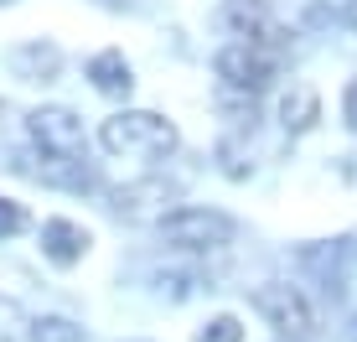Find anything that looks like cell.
<instances>
[{
  "mask_svg": "<svg viewBox=\"0 0 357 342\" xmlns=\"http://www.w3.org/2000/svg\"><path fill=\"white\" fill-rule=\"evenodd\" d=\"M98 140H104V151H114V156H171L181 135H176V125H171L166 114H155V109H119V114L104 119Z\"/></svg>",
  "mask_w": 357,
  "mask_h": 342,
  "instance_id": "cell-1",
  "label": "cell"
},
{
  "mask_svg": "<svg viewBox=\"0 0 357 342\" xmlns=\"http://www.w3.org/2000/svg\"><path fill=\"white\" fill-rule=\"evenodd\" d=\"M218 21H223V31L238 47H254V52H264V57H280L290 47V27L264 0H228V6L218 10Z\"/></svg>",
  "mask_w": 357,
  "mask_h": 342,
  "instance_id": "cell-2",
  "label": "cell"
},
{
  "mask_svg": "<svg viewBox=\"0 0 357 342\" xmlns=\"http://www.w3.org/2000/svg\"><path fill=\"white\" fill-rule=\"evenodd\" d=\"M254 311L264 316L275 332H285L290 342H301V337H311L316 327V306L301 296V285H290V280H264L259 290H254Z\"/></svg>",
  "mask_w": 357,
  "mask_h": 342,
  "instance_id": "cell-3",
  "label": "cell"
},
{
  "mask_svg": "<svg viewBox=\"0 0 357 342\" xmlns=\"http://www.w3.org/2000/svg\"><path fill=\"white\" fill-rule=\"evenodd\" d=\"M161 234L181 249H223L233 244V218L213 213V207H176L161 218Z\"/></svg>",
  "mask_w": 357,
  "mask_h": 342,
  "instance_id": "cell-4",
  "label": "cell"
},
{
  "mask_svg": "<svg viewBox=\"0 0 357 342\" xmlns=\"http://www.w3.org/2000/svg\"><path fill=\"white\" fill-rule=\"evenodd\" d=\"M301 265H305V275H316V285H321L331 301H342V296H347V285H352V270H357V239L305 244Z\"/></svg>",
  "mask_w": 357,
  "mask_h": 342,
  "instance_id": "cell-5",
  "label": "cell"
},
{
  "mask_svg": "<svg viewBox=\"0 0 357 342\" xmlns=\"http://www.w3.org/2000/svg\"><path fill=\"white\" fill-rule=\"evenodd\" d=\"M26 130L31 140L42 145V156H68V161H83L89 156V140H83V125L73 109H31L26 114Z\"/></svg>",
  "mask_w": 357,
  "mask_h": 342,
  "instance_id": "cell-6",
  "label": "cell"
},
{
  "mask_svg": "<svg viewBox=\"0 0 357 342\" xmlns=\"http://www.w3.org/2000/svg\"><path fill=\"white\" fill-rule=\"evenodd\" d=\"M213 68H218V78H223V89H233V94H259L264 83L275 78V57L254 52V47H238V42H228L223 52L213 57Z\"/></svg>",
  "mask_w": 357,
  "mask_h": 342,
  "instance_id": "cell-7",
  "label": "cell"
},
{
  "mask_svg": "<svg viewBox=\"0 0 357 342\" xmlns=\"http://www.w3.org/2000/svg\"><path fill=\"white\" fill-rule=\"evenodd\" d=\"M171 202H176V187H171V181H161V177L130 181V187H119V198H114V207L130 218V223H161Z\"/></svg>",
  "mask_w": 357,
  "mask_h": 342,
  "instance_id": "cell-8",
  "label": "cell"
},
{
  "mask_svg": "<svg viewBox=\"0 0 357 342\" xmlns=\"http://www.w3.org/2000/svg\"><path fill=\"white\" fill-rule=\"evenodd\" d=\"M42 254L52 265H78L83 254H89V228H78L73 218H47L42 223Z\"/></svg>",
  "mask_w": 357,
  "mask_h": 342,
  "instance_id": "cell-9",
  "label": "cell"
},
{
  "mask_svg": "<svg viewBox=\"0 0 357 342\" xmlns=\"http://www.w3.org/2000/svg\"><path fill=\"white\" fill-rule=\"evenodd\" d=\"M21 171H31L36 181H52V187H89V166L68 161V156H21Z\"/></svg>",
  "mask_w": 357,
  "mask_h": 342,
  "instance_id": "cell-10",
  "label": "cell"
},
{
  "mask_svg": "<svg viewBox=\"0 0 357 342\" xmlns=\"http://www.w3.org/2000/svg\"><path fill=\"white\" fill-rule=\"evenodd\" d=\"M316 119H321V99H316V89H311V83H290V94L280 99V125L301 135V130H311Z\"/></svg>",
  "mask_w": 357,
  "mask_h": 342,
  "instance_id": "cell-11",
  "label": "cell"
},
{
  "mask_svg": "<svg viewBox=\"0 0 357 342\" xmlns=\"http://www.w3.org/2000/svg\"><path fill=\"white\" fill-rule=\"evenodd\" d=\"M89 78H93V89L98 94H109V99H125L130 94V63H125V52H114V47H109V52H98L93 63H89Z\"/></svg>",
  "mask_w": 357,
  "mask_h": 342,
  "instance_id": "cell-12",
  "label": "cell"
},
{
  "mask_svg": "<svg viewBox=\"0 0 357 342\" xmlns=\"http://www.w3.org/2000/svg\"><path fill=\"white\" fill-rule=\"evenodd\" d=\"M16 73H26V78L36 83H47V78H57V68H63V57H57V47L52 42H26V47H16Z\"/></svg>",
  "mask_w": 357,
  "mask_h": 342,
  "instance_id": "cell-13",
  "label": "cell"
},
{
  "mask_svg": "<svg viewBox=\"0 0 357 342\" xmlns=\"http://www.w3.org/2000/svg\"><path fill=\"white\" fill-rule=\"evenodd\" d=\"M26 337L31 342H83V327L68 322V316H36Z\"/></svg>",
  "mask_w": 357,
  "mask_h": 342,
  "instance_id": "cell-14",
  "label": "cell"
},
{
  "mask_svg": "<svg viewBox=\"0 0 357 342\" xmlns=\"http://www.w3.org/2000/svg\"><path fill=\"white\" fill-rule=\"evenodd\" d=\"M155 290L171 301H187L192 290H197V275H181V270H155Z\"/></svg>",
  "mask_w": 357,
  "mask_h": 342,
  "instance_id": "cell-15",
  "label": "cell"
},
{
  "mask_svg": "<svg viewBox=\"0 0 357 342\" xmlns=\"http://www.w3.org/2000/svg\"><path fill=\"white\" fill-rule=\"evenodd\" d=\"M202 342H243L238 316H213V322L202 327Z\"/></svg>",
  "mask_w": 357,
  "mask_h": 342,
  "instance_id": "cell-16",
  "label": "cell"
},
{
  "mask_svg": "<svg viewBox=\"0 0 357 342\" xmlns=\"http://www.w3.org/2000/svg\"><path fill=\"white\" fill-rule=\"evenodd\" d=\"M21 327H26L21 322V306L10 296H0V342H21Z\"/></svg>",
  "mask_w": 357,
  "mask_h": 342,
  "instance_id": "cell-17",
  "label": "cell"
},
{
  "mask_svg": "<svg viewBox=\"0 0 357 342\" xmlns=\"http://www.w3.org/2000/svg\"><path fill=\"white\" fill-rule=\"evenodd\" d=\"M26 228V213H21V202H10V198H0V239H10V234H21Z\"/></svg>",
  "mask_w": 357,
  "mask_h": 342,
  "instance_id": "cell-18",
  "label": "cell"
},
{
  "mask_svg": "<svg viewBox=\"0 0 357 342\" xmlns=\"http://www.w3.org/2000/svg\"><path fill=\"white\" fill-rule=\"evenodd\" d=\"M342 114H347V125L357 130V78L347 83V99H342Z\"/></svg>",
  "mask_w": 357,
  "mask_h": 342,
  "instance_id": "cell-19",
  "label": "cell"
},
{
  "mask_svg": "<svg viewBox=\"0 0 357 342\" xmlns=\"http://www.w3.org/2000/svg\"><path fill=\"white\" fill-rule=\"evenodd\" d=\"M347 27L357 31V0H347Z\"/></svg>",
  "mask_w": 357,
  "mask_h": 342,
  "instance_id": "cell-20",
  "label": "cell"
},
{
  "mask_svg": "<svg viewBox=\"0 0 357 342\" xmlns=\"http://www.w3.org/2000/svg\"><path fill=\"white\" fill-rule=\"evenodd\" d=\"M347 342H357V322H352V327H347Z\"/></svg>",
  "mask_w": 357,
  "mask_h": 342,
  "instance_id": "cell-21",
  "label": "cell"
},
{
  "mask_svg": "<svg viewBox=\"0 0 357 342\" xmlns=\"http://www.w3.org/2000/svg\"><path fill=\"white\" fill-rule=\"evenodd\" d=\"M0 6H10V0H0Z\"/></svg>",
  "mask_w": 357,
  "mask_h": 342,
  "instance_id": "cell-22",
  "label": "cell"
}]
</instances>
